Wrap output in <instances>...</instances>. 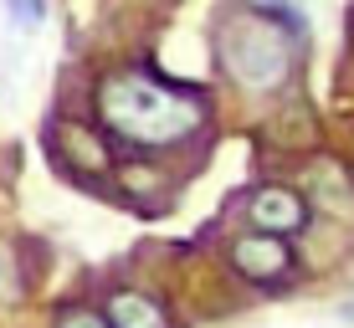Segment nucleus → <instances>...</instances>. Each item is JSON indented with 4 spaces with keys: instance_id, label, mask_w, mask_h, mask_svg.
I'll use <instances>...</instances> for the list:
<instances>
[{
    "instance_id": "obj_2",
    "label": "nucleus",
    "mask_w": 354,
    "mask_h": 328,
    "mask_svg": "<svg viewBox=\"0 0 354 328\" xmlns=\"http://www.w3.org/2000/svg\"><path fill=\"white\" fill-rule=\"evenodd\" d=\"M216 57H221L226 77L247 93H272L292 72V36L283 21L262 16V10H236L216 31Z\"/></svg>"
},
{
    "instance_id": "obj_6",
    "label": "nucleus",
    "mask_w": 354,
    "mask_h": 328,
    "mask_svg": "<svg viewBox=\"0 0 354 328\" xmlns=\"http://www.w3.org/2000/svg\"><path fill=\"white\" fill-rule=\"evenodd\" d=\"M62 144H67V160L77 164V169H108V149L93 139V133H82V128H62Z\"/></svg>"
},
{
    "instance_id": "obj_3",
    "label": "nucleus",
    "mask_w": 354,
    "mask_h": 328,
    "mask_svg": "<svg viewBox=\"0 0 354 328\" xmlns=\"http://www.w3.org/2000/svg\"><path fill=\"white\" fill-rule=\"evenodd\" d=\"M231 267H236L241 282L252 287H283L292 277V247L283 236H272V231H247V236H236L226 247Z\"/></svg>"
},
{
    "instance_id": "obj_9",
    "label": "nucleus",
    "mask_w": 354,
    "mask_h": 328,
    "mask_svg": "<svg viewBox=\"0 0 354 328\" xmlns=\"http://www.w3.org/2000/svg\"><path fill=\"white\" fill-rule=\"evenodd\" d=\"M10 10H16V21H26V26H36V21H41V0H10Z\"/></svg>"
},
{
    "instance_id": "obj_8",
    "label": "nucleus",
    "mask_w": 354,
    "mask_h": 328,
    "mask_svg": "<svg viewBox=\"0 0 354 328\" xmlns=\"http://www.w3.org/2000/svg\"><path fill=\"white\" fill-rule=\"evenodd\" d=\"M57 328H108V318L97 308H62L57 313Z\"/></svg>"
},
{
    "instance_id": "obj_5",
    "label": "nucleus",
    "mask_w": 354,
    "mask_h": 328,
    "mask_svg": "<svg viewBox=\"0 0 354 328\" xmlns=\"http://www.w3.org/2000/svg\"><path fill=\"white\" fill-rule=\"evenodd\" d=\"M108 328H169L165 308L154 298L144 293H129V287H118V293H108V308H103Z\"/></svg>"
},
{
    "instance_id": "obj_7",
    "label": "nucleus",
    "mask_w": 354,
    "mask_h": 328,
    "mask_svg": "<svg viewBox=\"0 0 354 328\" xmlns=\"http://www.w3.org/2000/svg\"><path fill=\"white\" fill-rule=\"evenodd\" d=\"M0 298L6 302H16L21 298V272H16V251L0 241Z\"/></svg>"
},
{
    "instance_id": "obj_10",
    "label": "nucleus",
    "mask_w": 354,
    "mask_h": 328,
    "mask_svg": "<svg viewBox=\"0 0 354 328\" xmlns=\"http://www.w3.org/2000/svg\"><path fill=\"white\" fill-rule=\"evenodd\" d=\"M349 318H354V298H349Z\"/></svg>"
},
{
    "instance_id": "obj_4",
    "label": "nucleus",
    "mask_w": 354,
    "mask_h": 328,
    "mask_svg": "<svg viewBox=\"0 0 354 328\" xmlns=\"http://www.w3.org/2000/svg\"><path fill=\"white\" fill-rule=\"evenodd\" d=\"M247 215H252V226H257V231L298 236V231L313 221V205H308L303 190H292V185H262V190H252Z\"/></svg>"
},
{
    "instance_id": "obj_1",
    "label": "nucleus",
    "mask_w": 354,
    "mask_h": 328,
    "mask_svg": "<svg viewBox=\"0 0 354 328\" xmlns=\"http://www.w3.org/2000/svg\"><path fill=\"white\" fill-rule=\"evenodd\" d=\"M97 124L133 149H175L205 128V103L149 72H113L97 82Z\"/></svg>"
}]
</instances>
